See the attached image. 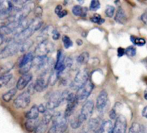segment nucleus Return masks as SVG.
<instances>
[{
  "label": "nucleus",
  "instance_id": "obj_3",
  "mask_svg": "<svg viewBox=\"0 0 147 133\" xmlns=\"http://www.w3.org/2000/svg\"><path fill=\"white\" fill-rule=\"evenodd\" d=\"M89 73L87 69H82L78 72L74 80L70 84V87L74 90H78L88 81Z\"/></svg>",
  "mask_w": 147,
  "mask_h": 133
},
{
  "label": "nucleus",
  "instance_id": "obj_7",
  "mask_svg": "<svg viewBox=\"0 0 147 133\" xmlns=\"http://www.w3.org/2000/svg\"><path fill=\"white\" fill-rule=\"evenodd\" d=\"M19 43L11 41L0 51V59H5L17 54L20 49Z\"/></svg>",
  "mask_w": 147,
  "mask_h": 133
},
{
  "label": "nucleus",
  "instance_id": "obj_35",
  "mask_svg": "<svg viewBox=\"0 0 147 133\" xmlns=\"http://www.w3.org/2000/svg\"><path fill=\"white\" fill-rule=\"evenodd\" d=\"M125 54L129 57H134L136 54V49L134 46H130L125 49Z\"/></svg>",
  "mask_w": 147,
  "mask_h": 133
},
{
  "label": "nucleus",
  "instance_id": "obj_39",
  "mask_svg": "<svg viewBox=\"0 0 147 133\" xmlns=\"http://www.w3.org/2000/svg\"><path fill=\"white\" fill-rule=\"evenodd\" d=\"M34 91H35V89H34V84L32 83V84H30V85L28 86V87H27V90L26 92H27L28 93L30 96H31L32 94H34Z\"/></svg>",
  "mask_w": 147,
  "mask_h": 133
},
{
  "label": "nucleus",
  "instance_id": "obj_22",
  "mask_svg": "<svg viewBox=\"0 0 147 133\" xmlns=\"http://www.w3.org/2000/svg\"><path fill=\"white\" fill-rule=\"evenodd\" d=\"M17 88H12L10 90H9L8 92H7L6 93H4L2 95V100H4L6 102H9L10 100L14 97V96L15 95L16 93H17Z\"/></svg>",
  "mask_w": 147,
  "mask_h": 133
},
{
  "label": "nucleus",
  "instance_id": "obj_27",
  "mask_svg": "<svg viewBox=\"0 0 147 133\" xmlns=\"http://www.w3.org/2000/svg\"><path fill=\"white\" fill-rule=\"evenodd\" d=\"M58 77H59V74L56 70H55V71L53 72H50V76H49V80H48L49 85L54 86L55 84Z\"/></svg>",
  "mask_w": 147,
  "mask_h": 133
},
{
  "label": "nucleus",
  "instance_id": "obj_20",
  "mask_svg": "<svg viewBox=\"0 0 147 133\" xmlns=\"http://www.w3.org/2000/svg\"><path fill=\"white\" fill-rule=\"evenodd\" d=\"M26 118L27 120H36L38 118L39 112L37 105H33L30 110L26 113Z\"/></svg>",
  "mask_w": 147,
  "mask_h": 133
},
{
  "label": "nucleus",
  "instance_id": "obj_4",
  "mask_svg": "<svg viewBox=\"0 0 147 133\" xmlns=\"http://www.w3.org/2000/svg\"><path fill=\"white\" fill-rule=\"evenodd\" d=\"M55 50V44L52 41L45 39L44 41H40L38 45L35 48V54L37 57H47L50 53L53 52Z\"/></svg>",
  "mask_w": 147,
  "mask_h": 133
},
{
  "label": "nucleus",
  "instance_id": "obj_48",
  "mask_svg": "<svg viewBox=\"0 0 147 133\" xmlns=\"http://www.w3.org/2000/svg\"><path fill=\"white\" fill-rule=\"evenodd\" d=\"M76 43H77V44L78 46H80V45H82V44H83V41H82L81 39H77V41H76Z\"/></svg>",
  "mask_w": 147,
  "mask_h": 133
},
{
  "label": "nucleus",
  "instance_id": "obj_30",
  "mask_svg": "<svg viewBox=\"0 0 147 133\" xmlns=\"http://www.w3.org/2000/svg\"><path fill=\"white\" fill-rule=\"evenodd\" d=\"M131 41L133 42L134 44L137 46H144L146 44V41H145L144 39L143 38H139V37H134V36H131Z\"/></svg>",
  "mask_w": 147,
  "mask_h": 133
},
{
  "label": "nucleus",
  "instance_id": "obj_33",
  "mask_svg": "<svg viewBox=\"0 0 147 133\" xmlns=\"http://www.w3.org/2000/svg\"><path fill=\"white\" fill-rule=\"evenodd\" d=\"M32 67V61L25 64V65L23 66V67H20L19 72H20L21 74H22V75H24V74H27V73H29V71H30V69H31Z\"/></svg>",
  "mask_w": 147,
  "mask_h": 133
},
{
  "label": "nucleus",
  "instance_id": "obj_8",
  "mask_svg": "<svg viewBox=\"0 0 147 133\" xmlns=\"http://www.w3.org/2000/svg\"><path fill=\"white\" fill-rule=\"evenodd\" d=\"M51 72H47L42 73L37 77L36 82L34 83V89L36 92H42L46 90L48 84L49 76H50Z\"/></svg>",
  "mask_w": 147,
  "mask_h": 133
},
{
  "label": "nucleus",
  "instance_id": "obj_28",
  "mask_svg": "<svg viewBox=\"0 0 147 133\" xmlns=\"http://www.w3.org/2000/svg\"><path fill=\"white\" fill-rule=\"evenodd\" d=\"M53 115H54V113L52 112V110H47L44 113V115H43L42 120V122L45 124H48L50 123V122L51 121L52 119H53Z\"/></svg>",
  "mask_w": 147,
  "mask_h": 133
},
{
  "label": "nucleus",
  "instance_id": "obj_5",
  "mask_svg": "<svg viewBox=\"0 0 147 133\" xmlns=\"http://www.w3.org/2000/svg\"><path fill=\"white\" fill-rule=\"evenodd\" d=\"M93 87H94V84L90 80H88L84 85L79 88L76 94V97L78 101H83V100L87 99L89 95L91 94Z\"/></svg>",
  "mask_w": 147,
  "mask_h": 133
},
{
  "label": "nucleus",
  "instance_id": "obj_32",
  "mask_svg": "<svg viewBox=\"0 0 147 133\" xmlns=\"http://www.w3.org/2000/svg\"><path fill=\"white\" fill-rule=\"evenodd\" d=\"M90 21H91L92 22L95 23V24H99V25H100V24H103V23L105 22L104 19L102 18V17H100V14H94V15L90 18Z\"/></svg>",
  "mask_w": 147,
  "mask_h": 133
},
{
  "label": "nucleus",
  "instance_id": "obj_26",
  "mask_svg": "<svg viewBox=\"0 0 147 133\" xmlns=\"http://www.w3.org/2000/svg\"><path fill=\"white\" fill-rule=\"evenodd\" d=\"M12 78V74H7L0 77V88H2L3 87L7 85L10 80Z\"/></svg>",
  "mask_w": 147,
  "mask_h": 133
},
{
  "label": "nucleus",
  "instance_id": "obj_25",
  "mask_svg": "<svg viewBox=\"0 0 147 133\" xmlns=\"http://www.w3.org/2000/svg\"><path fill=\"white\" fill-rule=\"evenodd\" d=\"M89 60V54L87 51L81 53L77 58V62L79 64H86Z\"/></svg>",
  "mask_w": 147,
  "mask_h": 133
},
{
  "label": "nucleus",
  "instance_id": "obj_45",
  "mask_svg": "<svg viewBox=\"0 0 147 133\" xmlns=\"http://www.w3.org/2000/svg\"><path fill=\"white\" fill-rule=\"evenodd\" d=\"M67 14V11H66V10H62V11L57 14V16H58L60 18H63V17H65Z\"/></svg>",
  "mask_w": 147,
  "mask_h": 133
},
{
  "label": "nucleus",
  "instance_id": "obj_12",
  "mask_svg": "<svg viewBox=\"0 0 147 133\" xmlns=\"http://www.w3.org/2000/svg\"><path fill=\"white\" fill-rule=\"evenodd\" d=\"M127 122L123 115H118L113 125V133H126Z\"/></svg>",
  "mask_w": 147,
  "mask_h": 133
},
{
  "label": "nucleus",
  "instance_id": "obj_15",
  "mask_svg": "<svg viewBox=\"0 0 147 133\" xmlns=\"http://www.w3.org/2000/svg\"><path fill=\"white\" fill-rule=\"evenodd\" d=\"M113 125L111 120H106L101 123L98 133H113Z\"/></svg>",
  "mask_w": 147,
  "mask_h": 133
},
{
  "label": "nucleus",
  "instance_id": "obj_47",
  "mask_svg": "<svg viewBox=\"0 0 147 133\" xmlns=\"http://www.w3.org/2000/svg\"><path fill=\"white\" fill-rule=\"evenodd\" d=\"M142 116L145 118H147V106H146L142 110Z\"/></svg>",
  "mask_w": 147,
  "mask_h": 133
},
{
  "label": "nucleus",
  "instance_id": "obj_42",
  "mask_svg": "<svg viewBox=\"0 0 147 133\" xmlns=\"http://www.w3.org/2000/svg\"><path fill=\"white\" fill-rule=\"evenodd\" d=\"M60 37V33L58 32L57 29H54L53 31V39L54 40H57Z\"/></svg>",
  "mask_w": 147,
  "mask_h": 133
},
{
  "label": "nucleus",
  "instance_id": "obj_24",
  "mask_svg": "<svg viewBox=\"0 0 147 133\" xmlns=\"http://www.w3.org/2000/svg\"><path fill=\"white\" fill-rule=\"evenodd\" d=\"M129 133H144V128L139 123H133L129 129Z\"/></svg>",
  "mask_w": 147,
  "mask_h": 133
},
{
  "label": "nucleus",
  "instance_id": "obj_21",
  "mask_svg": "<svg viewBox=\"0 0 147 133\" xmlns=\"http://www.w3.org/2000/svg\"><path fill=\"white\" fill-rule=\"evenodd\" d=\"M14 66V64L13 62H7L6 64L0 66V77L4 74H9V72L12 70Z\"/></svg>",
  "mask_w": 147,
  "mask_h": 133
},
{
  "label": "nucleus",
  "instance_id": "obj_23",
  "mask_svg": "<svg viewBox=\"0 0 147 133\" xmlns=\"http://www.w3.org/2000/svg\"><path fill=\"white\" fill-rule=\"evenodd\" d=\"M34 42H33L32 40L28 39L27 41H24V42L21 43L20 44V49H19V51L20 52H25V51H27L30 48L32 47V46L33 45Z\"/></svg>",
  "mask_w": 147,
  "mask_h": 133
},
{
  "label": "nucleus",
  "instance_id": "obj_11",
  "mask_svg": "<svg viewBox=\"0 0 147 133\" xmlns=\"http://www.w3.org/2000/svg\"><path fill=\"white\" fill-rule=\"evenodd\" d=\"M30 101H31L30 95L25 91L20 94L14 100V106L17 109H25L29 106Z\"/></svg>",
  "mask_w": 147,
  "mask_h": 133
},
{
  "label": "nucleus",
  "instance_id": "obj_41",
  "mask_svg": "<svg viewBox=\"0 0 147 133\" xmlns=\"http://www.w3.org/2000/svg\"><path fill=\"white\" fill-rule=\"evenodd\" d=\"M109 117H110V118L111 119V120H116V119L117 118V113H116V110H115L114 109L111 110V112H109Z\"/></svg>",
  "mask_w": 147,
  "mask_h": 133
},
{
  "label": "nucleus",
  "instance_id": "obj_44",
  "mask_svg": "<svg viewBox=\"0 0 147 133\" xmlns=\"http://www.w3.org/2000/svg\"><path fill=\"white\" fill-rule=\"evenodd\" d=\"M125 54V49L122 47H119L118 49V57H121L122 56H123Z\"/></svg>",
  "mask_w": 147,
  "mask_h": 133
},
{
  "label": "nucleus",
  "instance_id": "obj_49",
  "mask_svg": "<svg viewBox=\"0 0 147 133\" xmlns=\"http://www.w3.org/2000/svg\"><path fill=\"white\" fill-rule=\"evenodd\" d=\"M144 98L146 99V100H147V92H146V93H145V94H144Z\"/></svg>",
  "mask_w": 147,
  "mask_h": 133
},
{
  "label": "nucleus",
  "instance_id": "obj_16",
  "mask_svg": "<svg viewBox=\"0 0 147 133\" xmlns=\"http://www.w3.org/2000/svg\"><path fill=\"white\" fill-rule=\"evenodd\" d=\"M115 20L121 24H125L127 21V17L126 15V13L121 7H119L118 9L116 16H115Z\"/></svg>",
  "mask_w": 147,
  "mask_h": 133
},
{
  "label": "nucleus",
  "instance_id": "obj_36",
  "mask_svg": "<svg viewBox=\"0 0 147 133\" xmlns=\"http://www.w3.org/2000/svg\"><path fill=\"white\" fill-rule=\"evenodd\" d=\"M105 14L108 17H110V18L113 17L115 14V7L112 5L107 6L105 10Z\"/></svg>",
  "mask_w": 147,
  "mask_h": 133
},
{
  "label": "nucleus",
  "instance_id": "obj_1",
  "mask_svg": "<svg viewBox=\"0 0 147 133\" xmlns=\"http://www.w3.org/2000/svg\"><path fill=\"white\" fill-rule=\"evenodd\" d=\"M53 124L47 133H66L67 130V120L61 113H54Z\"/></svg>",
  "mask_w": 147,
  "mask_h": 133
},
{
  "label": "nucleus",
  "instance_id": "obj_2",
  "mask_svg": "<svg viewBox=\"0 0 147 133\" xmlns=\"http://www.w3.org/2000/svg\"><path fill=\"white\" fill-rule=\"evenodd\" d=\"M34 8V2H27L17 13L11 17V21L21 22L23 20L26 19L27 16L30 14Z\"/></svg>",
  "mask_w": 147,
  "mask_h": 133
},
{
  "label": "nucleus",
  "instance_id": "obj_29",
  "mask_svg": "<svg viewBox=\"0 0 147 133\" xmlns=\"http://www.w3.org/2000/svg\"><path fill=\"white\" fill-rule=\"evenodd\" d=\"M47 124L45 123L42 122H40L38 125L37 126L36 129L34 130V133H45L47 131Z\"/></svg>",
  "mask_w": 147,
  "mask_h": 133
},
{
  "label": "nucleus",
  "instance_id": "obj_6",
  "mask_svg": "<svg viewBox=\"0 0 147 133\" xmlns=\"http://www.w3.org/2000/svg\"><path fill=\"white\" fill-rule=\"evenodd\" d=\"M93 109H94V102L93 100H88L84 103L80 110V113L78 114L79 120L82 123L90 118L93 114Z\"/></svg>",
  "mask_w": 147,
  "mask_h": 133
},
{
  "label": "nucleus",
  "instance_id": "obj_9",
  "mask_svg": "<svg viewBox=\"0 0 147 133\" xmlns=\"http://www.w3.org/2000/svg\"><path fill=\"white\" fill-rule=\"evenodd\" d=\"M63 102L62 97V92H55L54 93L50 96L46 104V108L47 110H53L57 108L60 104Z\"/></svg>",
  "mask_w": 147,
  "mask_h": 133
},
{
  "label": "nucleus",
  "instance_id": "obj_17",
  "mask_svg": "<svg viewBox=\"0 0 147 133\" xmlns=\"http://www.w3.org/2000/svg\"><path fill=\"white\" fill-rule=\"evenodd\" d=\"M34 56H33V54L32 52H28L26 53L24 56L21 57L20 59V61H19V67H22L23 66H24L25 64H28V63H30L32 61V60L34 59Z\"/></svg>",
  "mask_w": 147,
  "mask_h": 133
},
{
  "label": "nucleus",
  "instance_id": "obj_46",
  "mask_svg": "<svg viewBox=\"0 0 147 133\" xmlns=\"http://www.w3.org/2000/svg\"><path fill=\"white\" fill-rule=\"evenodd\" d=\"M62 10H63V7H62V5H57L56 6L55 9V13L56 14H58Z\"/></svg>",
  "mask_w": 147,
  "mask_h": 133
},
{
  "label": "nucleus",
  "instance_id": "obj_31",
  "mask_svg": "<svg viewBox=\"0 0 147 133\" xmlns=\"http://www.w3.org/2000/svg\"><path fill=\"white\" fill-rule=\"evenodd\" d=\"M83 124V123L80 122V120H79L78 115L76 116V117H73L70 120V125H71L72 128L73 129H77L78 127H80V125Z\"/></svg>",
  "mask_w": 147,
  "mask_h": 133
},
{
  "label": "nucleus",
  "instance_id": "obj_34",
  "mask_svg": "<svg viewBox=\"0 0 147 133\" xmlns=\"http://www.w3.org/2000/svg\"><path fill=\"white\" fill-rule=\"evenodd\" d=\"M63 42L64 44L65 48L69 49L70 47H71L73 45V42L72 41V40L70 39V37L67 35L63 36Z\"/></svg>",
  "mask_w": 147,
  "mask_h": 133
},
{
  "label": "nucleus",
  "instance_id": "obj_14",
  "mask_svg": "<svg viewBox=\"0 0 147 133\" xmlns=\"http://www.w3.org/2000/svg\"><path fill=\"white\" fill-rule=\"evenodd\" d=\"M32 79V75L30 73H27V74L22 75L21 77L19 78L18 81L17 82V85H16V88L17 90H22L28 85L29 83Z\"/></svg>",
  "mask_w": 147,
  "mask_h": 133
},
{
  "label": "nucleus",
  "instance_id": "obj_40",
  "mask_svg": "<svg viewBox=\"0 0 147 133\" xmlns=\"http://www.w3.org/2000/svg\"><path fill=\"white\" fill-rule=\"evenodd\" d=\"M37 110H38L39 113H45L47 111V108H46V105L45 106L43 104H40L37 106Z\"/></svg>",
  "mask_w": 147,
  "mask_h": 133
},
{
  "label": "nucleus",
  "instance_id": "obj_18",
  "mask_svg": "<svg viewBox=\"0 0 147 133\" xmlns=\"http://www.w3.org/2000/svg\"><path fill=\"white\" fill-rule=\"evenodd\" d=\"M72 12L77 17H86L87 14V9L86 7H82L80 5H76L72 9Z\"/></svg>",
  "mask_w": 147,
  "mask_h": 133
},
{
  "label": "nucleus",
  "instance_id": "obj_19",
  "mask_svg": "<svg viewBox=\"0 0 147 133\" xmlns=\"http://www.w3.org/2000/svg\"><path fill=\"white\" fill-rule=\"evenodd\" d=\"M39 121L37 119L36 120H27V121L24 123V126H25L26 130L30 132H32L34 131L37 126L38 125Z\"/></svg>",
  "mask_w": 147,
  "mask_h": 133
},
{
  "label": "nucleus",
  "instance_id": "obj_38",
  "mask_svg": "<svg viewBox=\"0 0 147 133\" xmlns=\"http://www.w3.org/2000/svg\"><path fill=\"white\" fill-rule=\"evenodd\" d=\"M34 14L35 18L41 19L42 14V9L41 7H37L34 10Z\"/></svg>",
  "mask_w": 147,
  "mask_h": 133
},
{
  "label": "nucleus",
  "instance_id": "obj_37",
  "mask_svg": "<svg viewBox=\"0 0 147 133\" xmlns=\"http://www.w3.org/2000/svg\"><path fill=\"white\" fill-rule=\"evenodd\" d=\"M100 1H98V0H93V1H91V2H90V7H89V8H90V11H97V10L100 8Z\"/></svg>",
  "mask_w": 147,
  "mask_h": 133
},
{
  "label": "nucleus",
  "instance_id": "obj_13",
  "mask_svg": "<svg viewBox=\"0 0 147 133\" xmlns=\"http://www.w3.org/2000/svg\"><path fill=\"white\" fill-rule=\"evenodd\" d=\"M108 93L106 90H102L98 95L96 100V109L98 111L102 112L105 110L108 103Z\"/></svg>",
  "mask_w": 147,
  "mask_h": 133
},
{
  "label": "nucleus",
  "instance_id": "obj_10",
  "mask_svg": "<svg viewBox=\"0 0 147 133\" xmlns=\"http://www.w3.org/2000/svg\"><path fill=\"white\" fill-rule=\"evenodd\" d=\"M66 101H67V106H66L64 115L67 118V117H70L73 114L78 101L76 99V94L73 93H69L67 99H66Z\"/></svg>",
  "mask_w": 147,
  "mask_h": 133
},
{
  "label": "nucleus",
  "instance_id": "obj_43",
  "mask_svg": "<svg viewBox=\"0 0 147 133\" xmlns=\"http://www.w3.org/2000/svg\"><path fill=\"white\" fill-rule=\"evenodd\" d=\"M141 19H142V21L147 25V9L145 10L144 12L143 13V14H142V17H141Z\"/></svg>",
  "mask_w": 147,
  "mask_h": 133
}]
</instances>
